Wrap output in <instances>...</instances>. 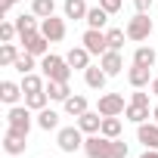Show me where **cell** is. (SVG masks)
I'll list each match as a JSON object with an SVG mask.
<instances>
[{"label":"cell","instance_id":"36","mask_svg":"<svg viewBox=\"0 0 158 158\" xmlns=\"http://www.w3.org/2000/svg\"><path fill=\"white\" fill-rule=\"evenodd\" d=\"M127 152H130V149H127V143L118 136V139H115V158H127Z\"/></svg>","mask_w":158,"mask_h":158},{"label":"cell","instance_id":"13","mask_svg":"<svg viewBox=\"0 0 158 158\" xmlns=\"http://www.w3.org/2000/svg\"><path fill=\"white\" fill-rule=\"evenodd\" d=\"M90 56H93V53H90V50L81 44V47H71V50L65 53V62H68L71 68H81V71H87V68H90Z\"/></svg>","mask_w":158,"mask_h":158},{"label":"cell","instance_id":"10","mask_svg":"<svg viewBox=\"0 0 158 158\" xmlns=\"http://www.w3.org/2000/svg\"><path fill=\"white\" fill-rule=\"evenodd\" d=\"M19 40H22V50H25V53H31V56H47V50H50V40H47L40 31L25 34V37H19Z\"/></svg>","mask_w":158,"mask_h":158},{"label":"cell","instance_id":"22","mask_svg":"<svg viewBox=\"0 0 158 158\" xmlns=\"http://www.w3.org/2000/svg\"><path fill=\"white\" fill-rule=\"evenodd\" d=\"M155 59H158V53H155V47H152V44H149V47L143 44V47H136V50H133V62H136V65L152 68V65H155Z\"/></svg>","mask_w":158,"mask_h":158},{"label":"cell","instance_id":"34","mask_svg":"<svg viewBox=\"0 0 158 158\" xmlns=\"http://www.w3.org/2000/svg\"><path fill=\"white\" fill-rule=\"evenodd\" d=\"M149 96H152V93H143V90H133V93H130V102H133V106H149Z\"/></svg>","mask_w":158,"mask_h":158},{"label":"cell","instance_id":"4","mask_svg":"<svg viewBox=\"0 0 158 158\" xmlns=\"http://www.w3.org/2000/svg\"><path fill=\"white\" fill-rule=\"evenodd\" d=\"M152 28H155V22L149 19V13H136L130 22H127V37L130 40H149V34H152Z\"/></svg>","mask_w":158,"mask_h":158},{"label":"cell","instance_id":"31","mask_svg":"<svg viewBox=\"0 0 158 158\" xmlns=\"http://www.w3.org/2000/svg\"><path fill=\"white\" fill-rule=\"evenodd\" d=\"M34 59H37V56H31V53H25V50H22V56L16 59V65H13V68H16L19 74H31V71L37 68V62H34Z\"/></svg>","mask_w":158,"mask_h":158},{"label":"cell","instance_id":"35","mask_svg":"<svg viewBox=\"0 0 158 158\" xmlns=\"http://www.w3.org/2000/svg\"><path fill=\"white\" fill-rule=\"evenodd\" d=\"M121 3H124V0H99V6H102L109 16H112V13H118V10H121Z\"/></svg>","mask_w":158,"mask_h":158},{"label":"cell","instance_id":"37","mask_svg":"<svg viewBox=\"0 0 158 158\" xmlns=\"http://www.w3.org/2000/svg\"><path fill=\"white\" fill-rule=\"evenodd\" d=\"M133 6H136V13H149L152 0H133Z\"/></svg>","mask_w":158,"mask_h":158},{"label":"cell","instance_id":"17","mask_svg":"<svg viewBox=\"0 0 158 158\" xmlns=\"http://www.w3.org/2000/svg\"><path fill=\"white\" fill-rule=\"evenodd\" d=\"M84 81H87V87H90V90H102V87H106V81H109V74H106V68H102V65H90V68L84 71Z\"/></svg>","mask_w":158,"mask_h":158},{"label":"cell","instance_id":"6","mask_svg":"<svg viewBox=\"0 0 158 158\" xmlns=\"http://www.w3.org/2000/svg\"><path fill=\"white\" fill-rule=\"evenodd\" d=\"M124 109H127V102H124L121 93H102V96H99V106H96V112H99L102 118H109V115H124Z\"/></svg>","mask_w":158,"mask_h":158},{"label":"cell","instance_id":"26","mask_svg":"<svg viewBox=\"0 0 158 158\" xmlns=\"http://www.w3.org/2000/svg\"><path fill=\"white\" fill-rule=\"evenodd\" d=\"M121 130H124V124H121V118L118 115H109V118H102V136H109V139H118L121 136Z\"/></svg>","mask_w":158,"mask_h":158},{"label":"cell","instance_id":"24","mask_svg":"<svg viewBox=\"0 0 158 158\" xmlns=\"http://www.w3.org/2000/svg\"><path fill=\"white\" fill-rule=\"evenodd\" d=\"M40 90H47V77H40V74H22V93H40Z\"/></svg>","mask_w":158,"mask_h":158},{"label":"cell","instance_id":"3","mask_svg":"<svg viewBox=\"0 0 158 158\" xmlns=\"http://www.w3.org/2000/svg\"><path fill=\"white\" fill-rule=\"evenodd\" d=\"M56 143H59L62 152L74 155L77 149H84V130H81V127H62V130L56 133Z\"/></svg>","mask_w":158,"mask_h":158},{"label":"cell","instance_id":"11","mask_svg":"<svg viewBox=\"0 0 158 158\" xmlns=\"http://www.w3.org/2000/svg\"><path fill=\"white\" fill-rule=\"evenodd\" d=\"M99 65L106 68V74H109V77L121 74V71H124V56H121V50H106V53L99 56Z\"/></svg>","mask_w":158,"mask_h":158},{"label":"cell","instance_id":"16","mask_svg":"<svg viewBox=\"0 0 158 158\" xmlns=\"http://www.w3.org/2000/svg\"><path fill=\"white\" fill-rule=\"evenodd\" d=\"M136 139L146 149H158V124H136Z\"/></svg>","mask_w":158,"mask_h":158},{"label":"cell","instance_id":"21","mask_svg":"<svg viewBox=\"0 0 158 158\" xmlns=\"http://www.w3.org/2000/svg\"><path fill=\"white\" fill-rule=\"evenodd\" d=\"M62 106H65V115H71V118H81V115L90 109V106H87V96H74V93H71Z\"/></svg>","mask_w":158,"mask_h":158},{"label":"cell","instance_id":"18","mask_svg":"<svg viewBox=\"0 0 158 158\" xmlns=\"http://www.w3.org/2000/svg\"><path fill=\"white\" fill-rule=\"evenodd\" d=\"M62 10H65V19H87V13H90V6H87V0H65L62 3Z\"/></svg>","mask_w":158,"mask_h":158},{"label":"cell","instance_id":"20","mask_svg":"<svg viewBox=\"0 0 158 158\" xmlns=\"http://www.w3.org/2000/svg\"><path fill=\"white\" fill-rule=\"evenodd\" d=\"M47 96H50V99H56V102H65V99L71 96L68 81H47Z\"/></svg>","mask_w":158,"mask_h":158},{"label":"cell","instance_id":"23","mask_svg":"<svg viewBox=\"0 0 158 158\" xmlns=\"http://www.w3.org/2000/svg\"><path fill=\"white\" fill-rule=\"evenodd\" d=\"M149 115H152V109H149V106H133V102H127V109H124V118H127V121H133V124H146V121H149Z\"/></svg>","mask_w":158,"mask_h":158},{"label":"cell","instance_id":"32","mask_svg":"<svg viewBox=\"0 0 158 158\" xmlns=\"http://www.w3.org/2000/svg\"><path fill=\"white\" fill-rule=\"evenodd\" d=\"M47 102H50L47 90H40V93H25V106H28L31 112H40V109H47Z\"/></svg>","mask_w":158,"mask_h":158},{"label":"cell","instance_id":"12","mask_svg":"<svg viewBox=\"0 0 158 158\" xmlns=\"http://www.w3.org/2000/svg\"><path fill=\"white\" fill-rule=\"evenodd\" d=\"M127 81H130V87L133 90H143V87H149L152 84V68H146V65H130L127 68Z\"/></svg>","mask_w":158,"mask_h":158},{"label":"cell","instance_id":"30","mask_svg":"<svg viewBox=\"0 0 158 158\" xmlns=\"http://www.w3.org/2000/svg\"><path fill=\"white\" fill-rule=\"evenodd\" d=\"M106 37H109V50H124V40H130L127 28H109Z\"/></svg>","mask_w":158,"mask_h":158},{"label":"cell","instance_id":"38","mask_svg":"<svg viewBox=\"0 0 158 158\" xmlns=\"http://www.w3.org/2000/svg\"><path fill=\"white\" fill-rule=\"evenodd\" d=\"M16 3H19V0H0V13H3V16H6V13H10V10H13Z\"/></svg>","mask_w":158,"mask_h":158},{"label":"cell","instance_id":"19","mask_svg":"<svg viewBox=\"0 0 158 158\" xmlns=\"http://www.w3.org/2000/svg\"><path fill=\"white\" fill-rule=\"evenodd\" d=\"M19 96H22V84H16V81H0V99H3L6 106H16Z\"/></svg>","mask_w":158,"mask_h":158},{"label":"cell","instance_id":"5","mask_svg":"<svg viewBox=\"0 0 158 158\" xmlns=\"http://www.w3.org/2000/svg\"><path fill=\"white\" fill-rule=\"evenodd\" d=\"M31 124H34V118H31V109H28V106H10V112H6V127H16V130L28 133Z\"/></svg>","mask_w":158,"mask_h":158},{"label":"cell","instance_id":"25","mask_svg":"<svg viewBox=\"0 0 158 158\" xmlns=\"http://www.w3.org/2000/svg\"><path fill=\"white\" fill-rule=\"evenodd\" d=\"M87 28H99V31H106V22H109V13L102 10V6H90V13H87Z\"/></svg>","mask_w":158,"mask_h":158},{"label":"cell","instance_id":"40","mask_svg":"<svg viewBox=\"0 0 158 158\" xmlns=\"http://www.w3.org/2000/svg\"><path fill=\"white\" fill-rule=\"evenodd\" d=\"M149 87H152V96H158V77H152V84H149Z\"/></svg>","mask_w":158,"mask_h":158},{"label":"cell","instance_id":"7","mask_svg":"<svg viewBox=\"0 0 158 158\" xmlns=\"http://www.w3.org/2000/svg\"><path fill=\"white\" fill-rule=\"evenodd\" d=\"M3 149H6V155H25V149H28V133H22V130H16V127H6V133H3Z\"/></svg>","mask_w":158,"mask_h":158},{"label":"cell","instance_id":"41","mask_svg":"<svg viewBox=\"0 0 158 158\" xmlns=\"http://www.w3.org/2000/svg\"><path fill=\"white\" fill-rule=\"evenodd\" d=\"M152 118H155V124H158V106H155V109H152Z\"/></svg>","mask_w":158,"mask_h":158},{"label":"cell","instance_id":"28","mask_svg":"<svg viewBox=\"0 0 158 158\" xmlns=\"http://www.w3.org/2000/svg\"><path fill=\"white\" fill-rule=\"evenodd\" d=\"M37 127H40V130H56V127H59V112L40 109V112H37Z\"/></svg>","mask_w":158,"mask_h":158},{"label":"cell","instance_id":"1","mask_svg":"<svg viewBox=\"0 0 158 158\" xmlns=\"http://www.w3.org/2000/svg\"><path fill=\"white\" fill-rule=\"evenodd\" d=\"M40 68H44V77H47V81H68L71 71H74V68L65 62V56H53V53L40 56Z\"/></svg>","mask_w":158,"mask_h":158},{"label":"cell","instance_id":"39","mask_svg":"<svg viewBox=\"0 0 158 158\" xmlns=\"http://www.w3.org/2000/svg\"><path fill=\"white\" fill-rule=\"evenodd\" d=\"M139 158H158V149H146V152H143Z\"/></svg>","mask_w":158,"mask_h":158},{"label":"cell","instance_id":"29","mask_svg":"<svg viewBox=\"0 0 158 158\" xmlns=\"http://www.w3.org/2000/svg\"><path fill=\"white\" fill-rule=\"evenodd\" d=\"M31 13H34L37 19L56 16V0H31Z\"/></svg>","mask_w":158,"mask_h":158},{"label":"cell","instance_id":"33","mask_svg":"<svg viewBox=\"0 0 158 158\" xmlns=\"http://www.w3.org/2000/svg\"><path fill=\"white\" fill-rule=\"evenodd\" d=\"M19 37V28H16V22H0V40H3V44H13Z\"/></svg>","mask_w":158,"mask_h":158},{"label":"cell","instance_id":"2","mask_svg":"<svg viewBox=\"0 0 158 158\" xmlns=\"http://www.w3.org/2000/svg\"><path fill=\"white\" fill-rule=\"evenodd\" d=\"M84 155L87 158H115V139L102 133H90L84 139Z\"/></svg>","mask_w":158,"mask_h":158},{"label":"cell","instance_id":"14","mask_svg":"<svg viewBox=\"0 0 158 158\" xmlns=\"http://www.w3.org/2000/svg\"><path fill=\"white\" fill-rule=\"evenodd\" d=\"M77 127H81V130H84L87 136H90V133H99V130H102V115H99V112H90V109H87V112H84L81 118H77Z\"/></svg>","mask_w":158,"mask_h":158},{"label":"cell","instance_id":"15","mask_svg":"<svg viewBox=\"0 0 158 158\" xmlns=\"http://www.w3.org/2000/svg\"><path fill=\"white\" fill-rule=\"evenodd\" d=\"M13 22H16V28H19V37H25V34H34V31H40V19H37L34 13H22V16H16Z\"/></svg>","mask_w":158,"mask_h":158},{"label":"cell","instance_id":"8","mask_svg":"<svg viewBox=\"0 0 158 158\" xmlns=\"http://www.w3.org/2000/svg\"><path fill=\"white\" fill-rule=\"evenodd\" d=\"M81 44H84L93 56H102V53L109 50V37H106V31H99V28H87L84 37H81Z\"/></svg>","mask_w":158,"mask_h":158},{"label":"cell","instance_id":"27","mask_svg":"<svg viewBox=\"0 0 158 158\" xmlns=\"http://www.w3.org/2000/svg\"><path fill=\"white\" fill-rule=\"evenodd\" d=\"M19 56H22V50L16 44H0V65H3V68H13Z\"/></svg>","mask_w":158,"mask_h":158},{"label":"cell","instance_id":"9","mask_svg":"<svg viewBox=\"0 0 158 158\" xmlns=\"http://www.w3.org/2000/svg\"><path fill=\"white\" fill-rule=\"evenodd\" d=\"M40 34H44L50 44H59V40L65 37V19H59V16L40 19Z\"/></svg>","mask_w":158,"mask_h":158}]
</instances>
